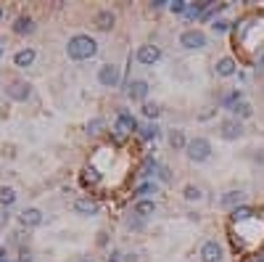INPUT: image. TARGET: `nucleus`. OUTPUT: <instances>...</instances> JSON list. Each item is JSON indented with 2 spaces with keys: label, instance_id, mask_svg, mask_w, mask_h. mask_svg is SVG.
I'll use <instances>...</instances> for the list:
<instances>
[{
  "label": "nucleus",
  "instance_id": "8",
  "mask_svg": "<svg viewBox=\"0 0 264 262\" xmlns=\"http://www.w3.org/2000/svg\"><path fill=\"white\" fill-rule=\"evenodd\" d=\"M159 58H161V51L156 45H140V48H137V61L146 64V67H153Z\"/></svg>",
  "mask_w": 264,
  "mask_h": 262
},
{
  "label": "nucleus",
  "instance_id": "34",
  "mask_svg": "<svg viewBox=\"0 0 264 262\" xmlns=\"http://www.w3.org/2000/svg\"><path fill=\"white\" fill-rule=\"evenodd\" d=\"M6 225H8V212H6L3 207H0V230H3Z\"/></svg>",
  "mask_w": 264,
  "mask_h": 262
},
{
  "label": "nucleus",
  "instance_id": "12",
  "mask_svg": "<svg viewBox=\"0 0 264 262\" xmlns=\"http://www.w3.org/2000/svg\"><path fill=\"white\" fill-rule=\"evenodd\" d=\"M127 96H130L132 101H146V98H148V82H146V80H132Z\"/></svg>",
  "mask_w": 264,
  "mask_h": 262
},
{
  "label": "nucleus",
  "instance_id": "39",
  "mask_svg": "<svg viewBox=\"0 0 264 262\" xmlns=\"http://www.w3.org/2000/svg\"><path fill=\"white\" fill-rule=\"evenodd\" d=\"M0 19H3V6H0Z\"/></svg>",
  "mask_w": 264,
  "mask_h": 262
},
{
  "label": "nucleus",
  "instance_id": "4",
  "mask_svg": "<svg viewBox=\"0 0 264 262\" xmlns=\"http://www.w3.org/2000/svg\"><path fill=\"white\" fill-rule=\"evenodd\" d=\"M6 96H8L11 101H19V103H24L29 96H32V85H29V82H24V80H13L11 85H6Z\"/></svg>",
  "mask_w": 264,
  "mask_h": 262
},
{
  "label": "nucleus",
  "instance_id": "18",
  "mask_svg": "<svg viewBox=\"0 0 264 262\" xmlns=\"http://www.w3.org/2000/svg\"><path fill=\"white\" fill-rule=\"evenodd\" d=\"M166 141H169V146H172L175 151H180V148H188V141H185V133H182V130H169Z\"/></svg>",
  "mask_w": 264,
  "mask_h": 262
},
{
  "label": "nucleus",
  "instance_id": "15",
  "mask_svg": "<svg viewBox=\"0 0 264 262\" xmlns=\"http://www.w3.org/2000/svg\"><path fill=\"white\" fill-rule=\"evenodd\" d=\"M222 207H225V209H238V207H243V191H227V193L222 196Z\"/></svg>",
  "mask_w": 264,
  "mask_h": 262
},
{
  "label": "nucleus",
  "instance_id": "6",
  "mask_svg": "<svg viewBox=\"0 0 264 262\" xmlns=\"http://www.w3.org/2000/svg\"><path fill=\"white\" fill-rule=\"evenodd\" d=\"M119 80H122L119 67H114V64H103V67L98 69V82H101L103 88H116Z\"/></svg>",
  "mask_w": 264,
  "mask_h": 262
},
{
  "label": "nucleus",
  "instance_id": "17",
  "mask_svg": "<svg viewBox=\"0 0 264 262\" xmlns=\"http://www.w3.org/2000/svg\"><path fill=\"white\" fill-rule=\"evenodd\" d=\"M217 74H220V77H232V74H235V61H232L230 56H225V58H220V61H217Z\"/></svg>",
  "mask_w": 264,
  "mask_h": 262
},
{
  "label": "nucleus",
  "instance_id": "3",
  "mask_svg": "<svg viewBox=\"0 0 264 262\" xmlns=\"http://www.w3.org/2000/svg\"><path fill=\"white\" fill-rule=\"evenodd\" d=\"M180 45L188 51H198L206 45V35L201 32V29H185V32L180 35Z\"/></svg>",
  "mask_w": 264,
  "mask_h": 262
},
{
  "label": "nucleus",
  "instance_id": "2",
  "mask_svg": "<svg viewBox=\"0 0 264 262\" xmlns=\"http://www.w3.org/2000/svg\"><path fill=\"white\" fill-rule=\"evenodd\" d=\"M188 159L190 162H206L211 157V143L209 138H193V141H188Z\"/></svg>",
  "mask_w": 264,
  "mask_h": 262
},
{
  "label": "nucleus",
  "instance_id": "38",
  "mask_svg": "<svg viewBox=\"0 0 264 262\" xmlns=\"http://www.w3.org/2000/svg\"><path fill=\"white\" fill-rule=\"evenodd\" d=\"M106 241H108V238H106V233H98V244H101V246H106Z\"/></svg>",
  "mask_w": 264,
  "mask_h": 262
},
{
  "label": "nucleus",
  "instance_id": "27",
  "mask_svg": "<svg viewBox=\"0 0 264 262\" xmlns=\"http://www.w3.org/2000/svg\"><path fill=\"white\" fill-rule=\"evenodd\" d=\"M140 112H143V117H148V119H156V117L161 114L159 103H151V101H146V103H143V109H140Z\"/></svg>",
  "mask_w": 264,
  "mask_h": 262
},
{
  "label": "nucleus",
  "instance_id": "1",
  "mask_svg": "<svg viewBox=\"0 0 264 262\" xmlns=\"http://www.w3.org/2000/svg\"><path fill=\"white\" fill-rule=\"evenodd\" d=\"M66 53L74 61H87V58H92L98 53V42L92 40L90 35H74L69 40V45H66Z\"/></svg>",
  "mask_w": 264,
  "mask_h": 262
},
{
  "label": "nucleus",
  "instance_id": "33",
  "mask_svg": "<svg viewBox=\"0 0 264 262\" xmlns=\"http://www.w3.org/2000/svg\"><path fill=\"white\" fill-rule=\"evenodd\" d=\"M127 228L140 230V228H143V217H127Z\"/></svg>",
  "mask_w": 264,
  "mask_h": 262
},
{
  "label": "nucleus",
  "instance_id": "30",
  "mask_svg": "<svg viewBox=\"0 0 264 262\" xmlns=\"http://www.w3.org/2000/svg\"><path fill=\"white\" fill-rule=\"evenodd\" d=\"M214 32H227V29H230V21H225V19H214Z\"/></svg>",
  "mask_w": 264,
  "mask_h": 262
},
{
  "label": "nucleus",
  "instance_id": "9",
  "mask_svg": "<svg viewBox=\"0 0 264 262\" xmlns=\"http://www.w3.org/2000/svg\"><path fill=\"white\" fill-rule=\"evenodd\" d=\"M201 262H222V246L217 241H206L201 246Z\"/></svg>",
  "mask_w": 264,
  "mask_h": 262
},
{
  "label": "nucleus",
  "instance_id": "26",
  "mask_svg": "<svg viewBox=\"0 0 264 262\" xmlns=\"http://www.w3.org/2000/svg\"><path fill=\"white\" fill-rule=\"evenodd\" d=\"M251 214H254L251 207H238V209H232V220H235V223H246V220H251Z\"/></svg>",
  "mask_w": 264,
  "mask_h": 262
},
{
  "label": "nucleus",
  "instance_id": "10",
  "mask_svg": "<svg viewBox=\"0 0 264 262\" xmlns=\"http://www.w3.org/2000/svg\"><path fill=\"white\" fill-rule=\"evenodd\" d=\"M19 223H21L24 228H37V225L42 223V212L35 209V207H27V209L19 212Z\"/></svg>",
  "mask_w": 264,
  "mask_h": 262
},
{
  "label": "nucleus",
  "instance_id": "32",
  "mask_svg": "<svg viewBox=\"0 0 264 262\" xmlns=\"http://www.w3.org/2000/svg\"><path fill=\"white\" fill-rule=\"evenodd\" d=\"M151 191H153V193H156V183H143V186H140V188H137L135 193H137V196H143V193H151Z\"/></svg>",
  "mask_w": 264,
  "mask_h": 262
},
{
  "label": "nucleus",
  "instance_id": "24",
  "mask_svg": "<svg viewBox=\"0 0 264 262\" xmlns=\"http://www.w3.org/2000/svg\"><path fill=\"white\" fill-rule=\"evenodd\" d=\"M243 101V96H241V90H230V93L222 98V106H225V109H230L232 112V106H238Z\"/></svg>",
  "mask_w": 264,
  "mask_h": 262
},
{
  "label": "nucleus",
  "instance_id": "20",
  "mask_svg": "<svg viewBox=\"0 0 264 262\" xmlns=\"http://www.w3.org/2000/svg\"><path fill=\"white\" fill-rule=\"evenodd\" d=\"M137 135H140L143 141H156L159 138V125L156 122H148V125H143L140 130H137Z\"/></svg>",
  "mask_w": 264,
  "mask_h": 262
},
{
  "label": "nucleus",
  "instance_id": "28",
  "mask_svg": "<svg viewBox=\"0 0 264 262\" xmlns=\"http://www.w3.org/2000/svg\"><path fill=\"white\" fill-rule=\"evenodd\" d=\"M103 125H106V122H103L101 117H95V119H90V122H87V133H90V135H98V133L103 130Z\"/></svg>",
  "mask_w": 264,
  "mask_h": 262
},
{
  "label": "nucleus",
  "instance_id": "36",
  "mask_svg": "<svg viewBox=\"0 0 264 262\" xmlns=\"http://www.w3.org/2000/svg\"><path fill=\"white\" fill-rule=\"evenodd\" d=\"M19 262H32V252H29V249H21V254H19Z\"/></svg>",
  "mask_w": 264,
  "mask_h": 262
},
{
  "label": "nucleus",
  "instance_id": "16",
  "mask_svg": "<svg viewBox=\"0 0 264 262\" xmlns=\"http://www.w3.org/2000/svg\"><path fill=\"white\" fill-rule=\"evenodd\" d=\"M32 61H35V51H32V48H21V51L13 53V64L21 67V69H27Z\"/></svg>",
  "mask_w": 264,
  "mask_h": 262
},
{
  "label": "nucleus",
  "instance_id": "37",
  "mask_svg": "<svg viewBox=\"0 0 264 262\" xmlns=\"http://www.w3.org/2000/svg\"><path fill=\"white\" fill-rule=\"evenodd\" d=\"M119 259H122V254H119V252H116V249H114V252H111V254H108V262H119Z\"/></svg>",
  "mask_w": 264,
  "mask_h": 262
},
{
  "label": "nucleus",
  "instance_id": "13",
  "mask_svg": "<svg viewBox=\"0 0 264 262\" xmlns=\"http://www.w3.org/2000/svg\"><path fill=\"white\" fill-rule=\"evenodd\" d=\"M74 212L77 214H98V202H92V199H77L74 202Z\"/></svg>",
  "mask_w": 264,
  "mask_h": 262
},
{
  "label": "nucleus",
  "instance_id": "22",
  "mask_svg": "<svg viewBox=\"0 0 264 262\" xmlns=\"http://www.w3.org/2000/svg\"><path fill=\"white\" fill-rule=\"evenodd\" d=\"M13 202H16V191H13V188H8V186H3V188H0V207H11Z\"/></svg>",
  "mask_w": 264,
  "mask_h": 262
},
{
  "label": "nucleus",
  "instance_id": "31",
  "mask_svg": "<svg viewBox=\"0 0 264 262\" xmlns=\"http://www.w3.org/2000/svg\"><path fill=\"white\" fill-rule=\"evenodd\" d=\"M169 8H172L175 13H182V11H188V3H185V0H172Z\"/></svg>",
  "mask_w": 264,
  "mask_h": 262
},
{
  "label": "nucleus",
  "instance_id": "5",
  "mask_svg": "<svg viewBox=\"0 0 264 262\" xmlns=\"http://www.w3.org/2000/svg\"><path fill=\"white\" fill-rule=\"evenodd\" d=\"M140 127H137V119L127 112V109H119V114H116V133H122V135H132V133H137Z\"/></svg>",
  "mask_w": 264,
  "mask_h": 262
},
{
  "label": "nucleus",
  "instance_id": "11",
  "mask_svg": "<svg viewBox=\"0 0 264 262\" xmlns=\"http://www.w3.org/2000/svg\"><path fill=\"white\" fill-rule=\"evenodd\" d=\"M114 21H116V16H114L108 8H103V11L95 13V27L101 29V32H111V29H114Z\"/></svg>",
  "mask_w": 264,
  "mask_h": 262
},
{
  "label": "nucleus",
  "instance_id": "7",
  "mask_svg": "<svg viewBox=\"0 0 264 262\" xmlns=\"http://www.w3.org/2000/svg\"><path fill=\"white\" fill-rule=\"evenodd\" d=\"M220 130H222V138H225V141H238V138L243 135V122L235 119V117H227L222 125H220Z\"/></svg>",
  "mask_w": 264,
  "mask_h": 262
},
{
  "label": "nucleus",
  "instance_id": "19",
  "mask_svg": "<svg viewBox=\"0 0 264 262\" xmlns=\"http://www.w3.org/2000/svg\"><path fill=\"white\" fill-rule=\"evenodd\" d=\"M156 212V202H151V199H140V202L135 204V214L137 217H148V214Z\"/></svg>",
  "mask_w": 264,
  "mask_h": 262
},
{
  "label": "nucleus",
  "instance_id": "21",
  "mask_svg": "<svg viewBox=\"0 0 264 262\" xmlns=\"http://www.w3.org/2000/svg\"><path fill=\"white\" fill-rule=\"evenodd\" d=\"M82 183H85V186H98V183H101V172H98L95 167H87L85 172H82Z\"/></svg>",
  "mask_w": 264,
  "mask_h": 262
},
{
  "label": "nucleus",
  "instance_id": "25",
  "mask_svg": "<svg viewBox=\"0 0 264 262\" xmlns=\"http://www.w3.org/2000/svg\"><path fill=\"white\" fill-rule=\"evenodd\" d=\"M182 196H185V202H201V196H204V193H201L198 186H193V183H190V186L182 188Z\"/></svg>",
  "mask_w": 264,
  "mask_h": 262
},
{
  "label": "nucleus",
  "instance_id": "40",
  "mask_svg": "<svg viewBox=\"0 0 264 262\" xmlns=\"http://www.w3.org/2000/svg\"><path fill=\"white\" fill-rule=\"evenodd\" d=\"M0 56H3V48H0Z\"/></svg>",
  "mask_w": 264,
  "mask_h": 262
},
{
  "label": "nucleus",
  "instance_id": "41",
  "mask_svg": "<svg viewBox=\"0 0 264 262\" xmlns=\"http://www.w3.org/2000/svg\"><path fill=\"white\" fill-rule=\"evenodd\" d=\"M256 262H261V259H256Z\"/></svg>",
  "mask_w": 264,
  "mask_h": 262
},
{
  "label": "nucleus",
  "instance_id": "29",
  "mask_svg": "<svg viewBox=\"0 0 264 262\" xmlns=\"http://www.w3.org/2000/svg\"><path fill=\"white\" fill-rule=\"evenodd\" d=\"M153 169H159V164H156V159H151V157H148V159L143 162V167H140V175H143V178H148V175L153 172Z\"/></svg>",
  "mask_w": 264,
  "mask_h": 262
},
{
  "label": "nucleus",
  "instance_id": "35",
  "mask_svg": "<svg viewBox=\"0 0 264 262\" xmlns=\"http://www.w3.org/2000/svg\"><path fill=\"white\" fill-rule=\"evenodd\" d=\"M159 178H161L164 183H169V180H172V175H169V169H166V167H159Z\"/></svg>",
  "mask_w": 264,
  "mask_h": 262
},
{
  "label": "nucleus",
  "instance_id": "23",
  "mask_svg": "<svg viewBox=\"0 0 264 262\" xmlns=\"http://www.w3.org/2000/svg\"><path fill=\"white\" fill-rule=\"evenodd\" d=\"M232 114H235V119H248V117L254 114V109H251V103L241 101L238 106H232Z\"/></svg>",
  "mask_w": 264,
  "mask_h": 262
},
{
  "label": "nucleus",
  "instance_id": "14",
  "mask_svg": "<svg viewBox=\"0 0 264 262\" xmlns=\"http://www.w3.org/2000/svg\"><path fill=\"white\" fill-rule=\"evenodd\" d=\"M13 32L16 35H32L35 32V19L32 16H19L13 21Z\"/></svg>",
  "mask_w": 264,
  "mask_h": 262
}]
</instances>
